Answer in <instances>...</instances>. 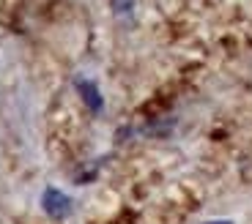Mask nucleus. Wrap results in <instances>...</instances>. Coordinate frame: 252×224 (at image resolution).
<instances>
[{
    "mask_svg": "<svg viewBox=\"0 0 252 224\" xmlns=\"http://www.w3.org/2000/svg\"><path fill=\"white\" fill-rule=\"evenodd\" d=\"M41 205H44V211L50 213L52 219H66L71 211V199L66 197L63 192H58V189H44V197H41Z\"/></svg>",
    "mask_w": 252,
    "mask_h": 224,
    "instance_id": "obj_1",
    "label": "nucleus"
},
{
    "mask_svg": "<svg viewBox=\"0 0 252 224\" xmlns=\"http://www.w3.org/2000/svg\"><path fill=\"white\" fill-rule=\"evenodd\" d=\"M77 90L82 93L85 104H88L94 112H99V110H101V96H99V87H96L91 80H82V77H80V80H77Z\"/></svg>",
    "mask_w": 252,
    "mask_h": 224,
    "instance_id": "obj_2",
    "label": "nucleus"
},
{
    "mask_svg": "<svg viewBox=\"0 0 252 224\" xmlns=\"http://www.w3.org/2000/svg\"><path fill=\"white\" fill-rule=\"evenodd\" d=\"M113 8L118 14H129L134 8V0H113Z\"/></svg>",
    "mask_w": 252,
    "mask_h": 224,
    "instance_id": "obj_3",
    "label": "nucleus"
},
{
    "mask_svg": "<svg viewBox=\"0 0 252 224\" xmlns=\"http://www.w3.org/2000/svg\"><path fill=\"white\" fill-rule=\"evenodd\" d=\"M208 224H233V222H208Z\"/></svg>",
    "mask_w": 252,
    "mask_h": 224,
    "instance_id": "obj_4",
    "label": "nucleus"
}]
</instances>
